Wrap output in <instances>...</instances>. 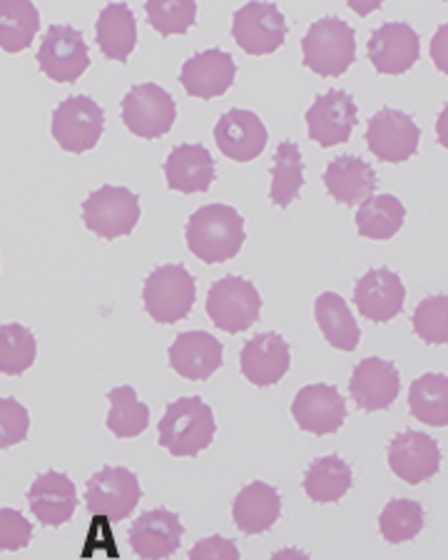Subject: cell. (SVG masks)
Segmentation results:
<instances>
[{
  "instance_id": "6da1fadb",
  "label": "cell",
  "mask_w": 448,
  "mask_h": 560,
  "mask_svg": "<svg viewBox=\"0 0 448 560\" xmlns=\"http://www.w3.org/2000/svg\"><path fill=\"white\" fill-rule=\"evenodd\" d=\"M185 240L192 255L204 265H222L237 257L245 245V220L229 205H204L190 214Z\"/></svg>"
},
{
  "instance_id": "7a4b0ae2",
  "label": "cell",
  "mask_w": 448,
  "mask_h": 560,
  "mask_svg": "<svg viewBox=\"0 0 448 560\" xmlns=\"http://www.w3.org/2000/svg\"><path fill=\"white\" fill-rule=\"evenodd\" d=\"M214 431H217L214 413L200 396H182L173 401L157 423L160 446L179 458H194L204 448H210Z\"/></svg>"
},
{
  "instance_id": "3957f363",
  "label": "cell",
  "mask_w": 448,
  "mask_h": 560,
  "mask_svg": "<svg viewBox=\"0 0 448 560\" xmlns=\"http://www.w3.org/2000/svg\"><path fill=\"white\" fill-rule=\"evenodd\" d=\"M302 56L304 66L321 78L344 75L356 60V33L342 18H319L304 33Z\"/></svg>"
},
{
  "instance_id": "277c9868",
  "label": "cell",
  "mask_w": 448,
  "mask_h": 560,
  "mask_svg": "<svg viewBox=\"0 0 448 560\" xmlns=\"http://www.w3.org/2000/svg\"><path fill=\"white\" fill-rule=\"evenodd\" d=\"M197 296L194 277L182 265H163L145 279L142 302L152 322L177 324L190 316Z\"/></svg>"
},
{
  "instance_id": "5b68a950",
  "label": "cell",
  "mask_w": 448,
  "mask_h": 560,
  "mask_svg": "<svg viewBox=\"0 0 448 560\" xmlns=\"http://www.w3.org/2000/svg\"><path fill=\"white\" fill-rule=\"evenodd\" d=\"M204 310H208V316L214 327L227 334H239L259 322L262 296H259L252 282L229 275L210 287Z\"/></svg>"
},
{
  "instance_id": "8992f818",
  "label": "cell",
  "mask_w": 448,
  "mask_h": 560,
  "mask_svg": "<svg viewBox=\"0 0 448 560\" xmlns=\"http://www.w3.org/2000/svg\"><path fill=\"white\" fill-rule=\"evenodd\" d=\"M83 222L103 240L128 237L140 222V197L128 187L105 185L83 202Z\"/></svg>"
},
{
  "instance_id": "52a82bcc",
  "label": "cell",
  "mask_w": 448,
  "mask_h": 560,
  "mask_svg": "<svg viewBox=\"0 0 448 560\" xmlns=\"http://www.w3.org/2000/svg\"><path fill=\"white\" fill-rule=\"evenodd\" d=\"M142 489L138 476L125 466H105L90 476L85 486V505L90 516H103L110 523L125 521L138 509Z\"/></svg>"
},
{
  "instance_id": "ba28073f",
  "label": "cell",
  "mask_w": 448,
  "mask_h": 560,
  "mask_svg": "<svg viewBox=\"0 0 448 560\" xmlns=\"http://www.w3.org/2000/svg\"><path fill=\"white\" fill-rule=\"evenodd\" d=\"M50 130L62 150L73 152V155H83V152L93 150L101 142L105 132V113L93 97H68L52 113Z\"/></svg>"
},
{
  "instance_id": "9c48e42d",
  "label": "cell",
  "mask_w": 448,
  "mask_h": 560,
  "mask_svg": "<svg viewBox=\"0 0 448 560\" xmlns=\"http://www.w3.org/2000/svg\"><path fill=\"white\" fill-rule=\"evenodd\" d=\"M177 105L165 88L155 83L132 85L122 97V122L132 135L145 140H157L173 130Z\"/></svg>"
},
{
  "instance_id": "30bf717a",
  "label": "cell",
  "mask_w": 448,
  "mask_h": 560,
  "mask_svg": "<svg viewBox=\"0 0 448 560\" xmlns=\"http://www.w3.org/2000/svg\"><path fill=\"white\" fill-rule=\"evenodd\" d=\"M38 66L52 83H75L90 68V50L83 33L70 25H50L43 35Z\"/></svg>"
},
{
  "instance_id": "8fae6325",
  "label": "cell",
  "mask_w": 448,
  "mask_h": 560,
  "mask_svg": "<svg viewBox=\"0 0 448 560\" xmlns=\"http://www.w3.org/2000/svg\"><path fill=\"white\" fill-rule=\"evenodd\" d=\"M364 140L376 160L399 165L416 155L421 130L411 115L393 110V107H381L369 120Z\"/></svg>"
},
{
  "instance_id": "7c38bea8",
  "label": "cell",
  "mask_w": 448,
  "mask_h": 560,
  "mask_svg": "<svg viewBox=\"0 0 448 560\" xmlns=\"http://www.w3.org/2000/svg\"><path fill=\"white\" fill-rule=\"evenodd\" d=\"M286 31L290 25L274 3L241 5L232 21V38L249 56H269V52L280 50Z\"/></svg>"
},
{
  "instance_id": "4fadbf2b",
  "label": "cell",
  "mask_w": 448,
  "mask_h": 560,
  "mask_svg": "<svg viewBox=\"0 0 448 560\" xmlns=\"http://www.w3.org/2000/svg\"><path fill=\"white\" fill-rule=\"evenodd\" d=\"M389 468L403 483L418 486L434 478L441 468V448L436 439L421 431H401L389 441Z\"/></svg>"
},
{
  "instance_id": "5bb4252c",
  "label": "cell",
  "mask_w": 448,
  "mask_h": 560,
  "mask_svg": "<svg viewBox=\"0 0 448 560\" xmlns=\"http://www.w3.org/2000/svg\"><path fill=\"white\" fill-rule=\"evenodd\" d=\"M356 117L358 110L354 97L344 90H329L311 103L304 120H307L311 142L321 144V148H334V144H344L352 138Z\"/></svg>"
},
{
  "instance_id": "9a60e30c",
  "label": "cell",
  "mask_w": 448,
  "mask_h": 560,
  "mask_svg": "<svg viewBox=\"0 0 448 560\" xmlns=\"http://www.w3.org/2000/svg\"><path fill=\"white\" fill-rule=\"evenodd\" d=\"M418 56V33L409 23H384L366 43V58L379 75H403L414 68Z\"/></svg>"
},
{
  "instance_id": "2e32d148",
  "label": "cell",
  "mask_w": 448,
  "mask_h": 560,
  "mask_svg": "<svg viewBox=\"0 0 448 560\" xmlns=\"http://www.w3.org/2000/svg\"><path fill=\"white\" fill-rule=\"evenodd\" d=\"M292 417L302 431L314 433V436H329L344 427L346 401L337 386L309 384L294 396Z\"/></svg>"
},
{
  "instance_id": "e0dca14e",
  "label": "cell",
  "mask_w": 448,
  "mask_h": 560,
  "mask_svg": "<svg viewBox=\"0 0 448 560\" xmlns=\"http://www.w3.org/2000/svg\"><path fill=\"white\" fill-rule=\"evenodd\" d=\"M406 287L401 277L389 267L369 269L354 287V304L364 319L374 324H387L403 312Z\"/></svg>"
},
{
  "instance_id": "ac0fdd59",
  "label": "cell",
  "mask_w": 448,
  "mask_h": 560,
  "mask_svg": "<svg viewBox=\"0 0 448 560\" xmlns=\"http://www.w3.org/2000/svg\"><path fill=\"white\" fill-rule=\"evenodd\" d=\"M292 351L276 331L255 334L239 351V369L249 384L274 386L290 374Z\"/></svg>"
},
{
  "instance_id": "d6986e66",
  "label": "cell",
  "mask_w": 448,
  "mask_h": 560,
  "mask_svg": "<svg viewBox=\"0 0 448 560\" xmlns=\"http://www.w3.org/2000/svg\"><path fill=\"white\" fill-rule=\"evenodd\" d=\"M185 526L179 516L167 509H152L140 513L130 526V546L142 560H165L175 556L182 544Z\"/></svg>"
},
{
  "instance_id": "ffe728a7",
  "label": "cell",
  "mask_w": 448,
  "mask_h": 560,
  "mask_svg": "<svg viewBox=\"0 0 448 560\" xmlns=\"http://www.w3.org/2000/svg\"><path fill=\"white\" fill-rule=\"evenodd\" d=\"M401 392V376L393 361L369 357L358 361L349 382V394L362 411H384L397 401Z\"/></svg>"
},
{
  "instance_id": "44dd1931",
  "label": "cell",
  "mask_w": 448,
  "mask_h": 560,
  "mask_svg": "<svg viewBox=\"0 0 448 560\" xmlns=\"http://www.w3.org/2000/svg\"><path fill=\"white\" fill-rule=\"evenodd\" d=\"M237 75V62L232 60L229 52L220 48H210L192 56L179 70V83H182L185 93L192 97H220L227 93L235 83Z\"/></svg>"
},
{
  "instance_id": "7402d4cb",
  "label": "cell",
  "mask_w": 448,
  "mask_h": 560,
  "mask_svg": "<svg viewBox=\"0 0 448 560\" xmlns=\"http://www.w3.org/2000/svg\"><path fill=\"white\" fill-rule=\"evenodd\" d=\"M269 132L264 122L255 113L235 110L224 113L214 128V142L224 158L232 162H252L262 155L267 148Z\"/></svg>"
},
{
  "instance_id": "603a6c76",
  "label": "cell",
  "mask_w": 448,
  "mask_h": 560,
  "mask_svg": "<svg viewBox=\"0 0 448 560\" xmlns=\"http://www.w3.org/2000/svg\"><path fill=\"white\" fill-rule=\"evenodd\" d=\"M222 341L208 331H182L169 347V366L187 382H208L222 366Z\"/></svg>"
},
{
  "instance_id": "cb8c5ba5",
  "label": "cell",
  "mask_w": 448,
  "mask_h": 560,
  "mask_svg": "<svg viewBox=\"0 0 448 560\" xmlns=\"http://www.w3.org/2000/svg\"><path fill=\"white\" fill-rule=\"evenodd\" d=\"M28 503L33 516L38 518L43 526H66V523L75 516L78 509L75 483L70 481L66 474L45 471L33 481L28 491Z\"/></svg>"
},
{
  "instance_id": "d4e9b609",
  "label": "cell",
  "mask_w": 448,
  "mask_h": 560,
  "mask_svg": "<svg viewBox=\"0 0 448 560\" xmlns=\"http://www.w3.org/2000/svg\"><path fill=\"white\" fill-rule=\"evenodd\" d=\"M163 170L167 187L182 195L208 192L214 183V160L204 144H177L167 155Z\"/></svg>"
},
{
  "instance_id": "484cf974",
  "label": "cell",
  "mask_w": 448,
  "mask_h": 560,
  "mask_svg": "<svg viewBox=\"0 0 448 560\" xmlns=\"http://www.w3.org/2000/svg\"><path fill=\"white\" fill-rule=\"evenodd\" d=\"M376 179L374 167L356 155H339L325 170V187L329 197L339 205H358L374 197Z\"/></svg>"
},
{
  "instance_id": "4316f807",
  "label": "cell",
  "mask_w": 448,
  "mask_h": 560,
  "mask_svg": "<svg viewBox=\"0 0 448 560\" xmlns=\"http://www.w3.org/2000/svg\"><path fill=\"white\" fill-rule=\"evenodd\" d=\"M282 516V499L274 486L264 481H252L237 493L232 503V518L237 528L247 536H259L274 526Z\"/></svg>"
},
{
  "instance_id": "83f0119b",
  "label": "cell",
  "mask_w": 448,
  "mask_h": 560,
  "mask_svg": "<svg viewBox=\"0 0 448 560\" xmlns=\"http://www.w3.org/2000/svg\"><path fill=\"white\" fill-rule=\"evenodd\" d=\"M95 40L101 45L103 56L110 60L125 62L138 45V23L130 5L110 3L101 11L95 25Z\"/></svg>"
},
{
  "instance_id": "f1b7e54d",
  "label": "cell",
  "mask_w": 448,
  "mask_h": 560,
  "mask_svg": "<svg viewBox=\"0 0 448 560\" xmlns=\"http://www.w3.org/2000/svg\"><path fill=\"white\" fill-rule=\"evenodd\" d=\"M352 483V466H349L342 456L331 454L311 460L307 474H304L302 489L314 503H337L349 493Z\"/></svg>"
},
{
  "instance_id": "f546056e",
  "label": "cell",
  "mask_w": 448,
  "mask_h": 560,
  "mask_svg": "<svg viewBox=\"0 0 448 560\" xmlns=\"http://www.w3.org/2000/svg\"><path fill=\"white\" fill-rule=\"evenodd\" d=\"M314 316H317V324L329 347L339 351H354L358 347L362 329H358L352 312H349V304L337 292H325L317 296Z\"/></svg>"
},
{
  "instance_id": "4dcf8cb0",
  "label": "cell",
  "mask_w": 448,
  "mask_h": 560,
  "mask_svg": "<svg viewBox=\"0 0 448 560\" xmlns=\"http://www.w3.org/2000/svg\"><path fill=\"white\" fill-rule=\"evenodd\" d=\"M409 411L426 427H448V376L424 374L409 388Z\"/></svg>"
},
{
  "instance_id": "1f68e13d",
  "label": "cell",
  "mask_w": 448,
  "mask_h": 560,
  "mask_svg": "<svg viewBox=\"0 0 448 560\" xmlns=\"http://www.w3.org/2000/svg\"><path fill=\"white\" fill-rule=\"evenodd\" d=\"M40 31V13L28 0H0V50L31 48Z\"/></svg>"
},
{
  "instance_id": "d6a6232c",
  "label": "cell",
  "mask_w": 448,
  "mask_h": 560,
  "mask_svg": "<svg viewBox=\"0 0 448 560\" xmlns=\"http://www.w3.org/2000/svg\"><path fill=\"white\" fill-rule=\"evenodd\" d=\"M406 220V207L393 195H374L362 202L356 212V230L362 237L384 242L391 240L403 228Z\"/></svg>"
},
{
  "instance_id": "836d02e7",
  "label": "cell",
  "mask_w": 448,
  "mask_h": 560,
  "mask_svg": "<svg viewBox=\"0 0 448 560\" xmlns=\"http://www.w3.org/2000/svg\"><path fill=\"white\" fill-rule=\"evenodd\" d=\"M304 187V162L297 142H280L274 152L272 165V187H269V200L276 207L286 210L294 200H297Z\"/></svg>"
},
{
  "instance_id": "e575fe53",
  "label": "cell",
  "mask_w": 448,
  "mask_h": 560,
  "mask_svg": "<svg viewBox=\"0 0 448 560\" xmlns=\"http://www.w3.org/2000/svg\"><path fill=\"white\" fill-rule=\"evenodd\" d=\"M110 413H107V429L118 439H134L150 427V406L138 399L132 386H118L107 394Z\"/></svg>"
},
{
  "instance_id": "d590c367",
  "label": "cell",
  "mask_w": 448,
  "mask_h": 560,
  "mask_svg": "<svg viewBox=\"0 0 448 560\" xmlns=\"http://www.w3.org/2000/svg\"><path fill=\"white\" fill-rule=\"evenodd\" d=\"M379 530L387 544H409L424 530V509L418 501L393 499L384 505L379 516Z\"/></svg>"
},
{
  "instance_id": "8d00e7d4",
  "label": "cell",
  "mask_w": 448,
  "mask_h": 560,
  "mask_svg": "<svg viewBox=\"0 0 448 560\" xmlns=\"http://www.w3.org/2000/svg\"><path fill=\"white\" fill-rule=\"evenodd\" d=\"M38 354V341L23 324L0 327V374L21 376L28 372Z\"/></svg>"
},
{
  "instance_id": "74e56055",
  "label": "cell",
  "mask_w": 448,
  "mask_h": 560,
  "mask_svg": "<svg viewBox=\"0 0 448 560\" xmlns=\"http://www.w3.org/2000/svg\"><path fill=\"white\" fill-rule=\"evenodd\" d=\"M145 13L160 35H182L194 25L197 3L192 0H150Z\"/></svg>"
},
{
  "instance_id": "f35d334b",
  "label": "cell",
  "mask_w": 448,
  "mask_h": 560,
  "mask_svg": "<svg viewBox=\"0 0 448 560\" xmlns=\"http://www.w3.org/2000/svg\"><path fill=\"white\" fill-rule=\"evenodd\" d=\"M411 324L416 337L426 345H448V296L436 294L418 302Z\"/></svg>"
},
{
  "instance_id": "ab89813d",
  "label": "cell",
  "mask_w": 448,
  "mask_h": 560,
  "mask_svg": "<svg viewBox=\"0 0 448 560\" xmlns=\"http://www.w3.org/2000/svg\"><path fill=\"white\" fill-rule=\"evenodd\" d=\"M31 417L28 409L15 399L0 396V448H11L28 439Z\"/></svg>"
},
{
  "instance_id": "60d3db41",
  "label": "cell",
  "mask_w": 448,
  "mask_h": 560,
  "mask_svg": "<svg viewBox=\"0 0 448 560\" xmlns=\"http://www.w3.org/2000/svg\"><path fill=\"white\" fill-rule=\"evenodd\" d=\"M33 540L31 521L15 509H0V550H23Z\"/></svg>"
},
{
  "instance_id": "b9f144b4",
  "label": "cell",
  "mask_w": 448,
  "mask_h": 560,
  "mask_svg": "<svg viewBox=\"0 0 448 560\" xmlns=\"http://www.w3.org/2000/svg\"><path fill=\"white\" fill-rule=\"evenodd\" d=\"M187 560H241V558L235 540L222 538V536H210V538L197 540Z\"/></svg>"
},
{
  "instance_id": "7bdbcfd3",
  "label": "cell",
  "mask_w": 448,
  "mask_h": 560,
  "mask_svg": "<svg viewBox=\"0 0 448 560\" xmlns=\"http://www.w3.org/2000/svg\"><path fill=\"white\" fill-rule=\"evenodd\" d=\"M432 60H434V66L438 70L446 72V75H448V23L438 25V31L434 35V40H432Z\"/></svg>"
},
{
  "instance_id": "ee69618b",
  "label": "cell",
  "mask_w": 448,
  "mask_h": 560,
  "mask_svg": "<svg viewBox=\"0 0 448 560\" xmlns=\"http://www.w3.org/2000/svg\"><path fill=\"white\" fill-rule=\"evenodd\" d=\"M436 138L441 142V148L448 150V105L444 107L441 113H438V120H436Z\"/></svg>"
},
{
  "instance_id": "f6af8a7d",
  "label": "cell",
  "mask_w": 448,
  "mask_h": 560,
  "mask_svg": "<svg viewBox=\"0 0 448 560\" xmlns=\"http://www.w3.org/2000/svg\"><path fill=\"white\" fill-rule=\"evenodd\" d=\"M269 560H311V558H309V553H304V550H299V548H282V550H276V553Z\"/></svg>"
}]
</instances>
